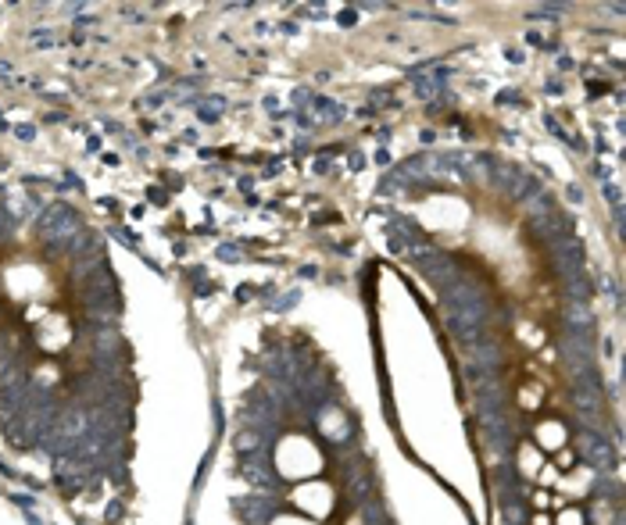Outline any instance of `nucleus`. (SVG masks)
Returning a JSON list of instances; mask_svg holds the SVG:
<instances>
[{"label": "nucleus", "instance_id": "nucleus-1", "mask_svg": "<svg viewBox=\"0 0 626 525\" xmlns=\"http://www.w3.org/2000/svg\"><path fill=\"white\" fill-rule=\"evenodd\" d=\"M40 232L50 239L54 247H68L75 236H79V222H75V211L68 204H50L40 218Z\"/></svg>", "mask_w": 626, "mask_h": 525}, {"label": "nucleus", "instance_id": "nucleus-2", "mask_svg": "<svg viewBox=\"0 0 626 525\" xmlns=\"http://www.w3.org/2000/svg\"><path fill=\"white\" fill-rule=\"evenodd\" d=\"M580 454L591 461L594 468H612V447L605 439H598V436H580Z\"/></svg>", "mask_w": 626, "mask_h": 525}, {"label": "nucleus", "instance_id": "nucleus-3", "mask_svg": "<svg viewBox=\"0 0 626 525\" xmlns=\"http://www.w3.org/2000/svg\"><path fill=\"white\" fill-rule=\"evenodd\" d=\"M222 111V100H208V104H201V118H215Z\"/></svg>", "mask_w": 626, "mask_h": 525}, {"label": "nucleus", "instance_id": "nucleus-4", "mask_svg": "<svg viewBox=\"0 0 626 525\" xmlns=\"http://www.w3.org/2000/svg\"><path fill=\"white\" fill-rule=\"evenodd\" d=\"M32 43H36V47H50V43H54V36L43 32V29H36V32H32Z\"/></svg>", "mask_w": 626, "mask_h": 525}, {"label": "nucleus", "instance_id": "nucleus-5", "mask_svg": "<svg viewBox=\"0 0 626 525\" xmlns=\"http://www.w3.org/2000/svg\"><path fill=\"white\" fill-rule=\"evenodd\" d=\"M8 72H11V64H8V61H0V75H8Z\"/></svg>", "mask_w": 626, "mask_h": 525}]
</instances>
